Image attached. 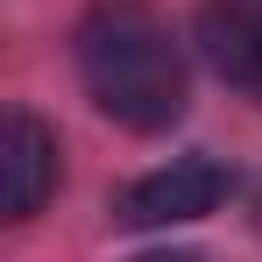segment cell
<instances>
[{
	"label": "cell",
	"mask_w": 262,
	"mask_h": 262,
	"mask_svg": "<svg viewBox=\"0 0 262 262\" xmlns=\"http://www.w3.org/2000/svg\"><path fill=\"white\" fill-rule=\"evenodd\" d=\"M71 64L85 99L128 135H170L184 121V50H177L170 21L142 0H99L71 29Z\"/></svg>",
	"instance_id": "6da1fadb"
},
{
	"label": "cell",
	"mask_w": 262,
	"mask_h": 262,
	"mask_svg": "<svg viewBox=\"0 0 262 262\" xmlns=\"http://www.w3.org/2000/svg\"><path fill=\"white\" fill-rule=\"evenodd\" d=\"M227 191H234V170L220 156H170V163L128 177L114 191V227H135V234L142 227H184V220L220 213Z\"/></svg>",
	"instance_id": "7a4b0ae2"
},
{
	"label": "cell",
	"mask_w": 262,
	"mask_h": 262,
	"mask_svg": "<svg viewBox=\"0 0 262 262\" xmlns=\"http://www.w3.org/2000/svg\"><path fill=\"white\" fill-rule=\"evenodd\" d=\"M0 170H7V220H14V227L50 206V191H57V177H64V149H57V128H50L43 114H29V106L7 114Z\"/></svg>",
	"instance_id": "3957f363"
},
{
	"label": "cell",
	"mask_w": 262,
	"mask_h": 262,
	"mask_svg": "<svg viewBox=\"0 0 262 262\" xmlns=\"http://www.w3.org/2000/svg\"><path fill=\"white\" fill-rule=\"evenodd\" d=\"M199 57L234 92L262 99V0H199Z\"/></svg>",
	"instance_id": "277c9868"
},
{
	"label": "cell",
	"mask_w": 262,
	"mask_h": 262,
	"mask_svg": "<svg viewBox=\"0 0 262 262\" xmlns=\"http://www.w3.org/2000/svg\"><path fill=\"white\" fill-rule=\"evenodd\" d=\"M135 262H206V255H191V248H156V255H135Z\"/></svg>",
	"instance_id": "5b68a950"
}]
</instances>
